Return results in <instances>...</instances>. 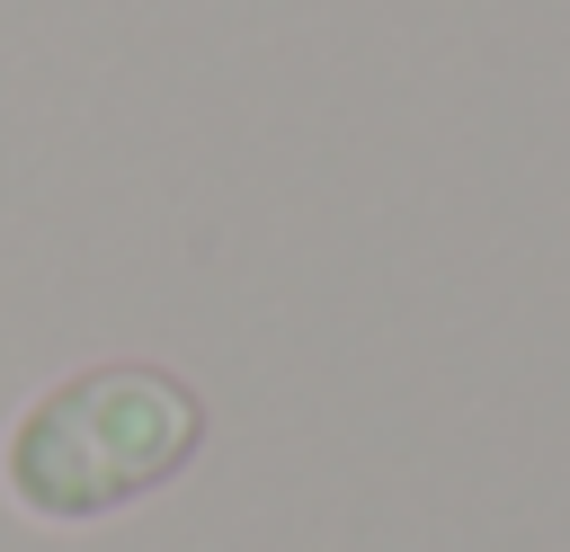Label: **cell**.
<instances>
[{"label":"cell","mask_w":570,"mask_h":552,"mask_svg":"<svg viewBox=\"0 0 570 552\" xmlns=\"http://www.w3.org/2000/svg\"><path fill=\"white\" fill-rule=\"evenodd\" d=\"M205 445V401L160 365H89L18 410L0 481L45 525H89L178 481Z\"/></svg>","instance_id":"1"}]
</instances>
